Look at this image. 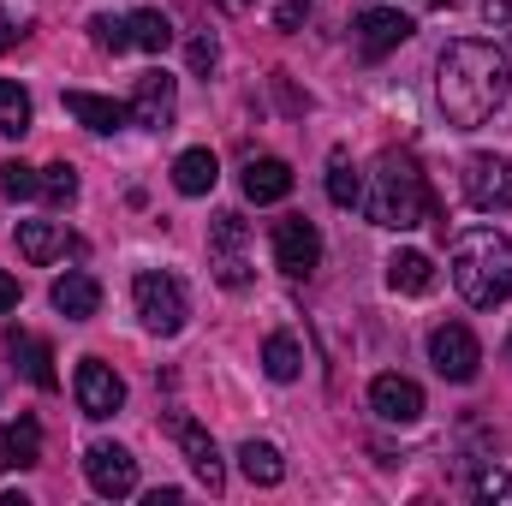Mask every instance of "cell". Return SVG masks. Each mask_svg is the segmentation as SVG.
<instances>
[{
  "label": "cell",
  "instance_id": "cell-32",
  "mask_svg": "<svg viewBox=\"0 0 512 506\" xmlns=\"http://www.w3.org/2000/svg\"><path fill=\"white\" fill-rule=\"evenodd\" d=\"M215 60H221V48H215L209 36H197V42H191V72H215Z\"/></svg>",
  "mask_w": 512,
  "mask_h": 506
},
{
  "label": "cell",
  "instance_id": "cell-12",
  "mask_svg": "<svg viewBox=\"0 0 512 506\" xmlns=\"http://www.w3.org/2000/svg\"><path fill=\"white\" fill-rule=\"evenodd\" d=\"M126 108H131V120H137L143 131H167L173 114H179V84H173L167 72H143Z\"/></svg>",
  "mask_w": 512,
  "mask_h": 506
},
{
  "label": "cell",
  "instance_id": "cell-30",
  "mask_svg": "<svg viewBox=\"0 0 512 506\" xmlns=\"http://www.w3.org/2000/svg\"><path fill=\"white\" fill-rule=\"evenodd\" d=\"M90 42H96V48H108V54H126V48H131L126 18H108V12H96V18H90Z\"/></svg>",
  "mask_w": 512,
  "mask_h": 506
},
{
  "label": "cell",
  "instance_id": "cell-23",
  "mask_svg": "<svg viewBox=\"0 0 512 506\" xmlns=\"http://www.w3.org/2000/svg\"><path fill=\"white\" fill-rule=\"evenodd\" d=\"M239 471L251 477L256 489H274V483L286 477V459H280V447H268V441H245V447H239Z\"/></svg>",
  "mask_w": 512,
  "mask_h": 506
},
{
  "label": "cell",
  "instance_id": "cell-24",
  "mask_svg": "<svg viewBox=\"0 0 512 506\" xmlns=\"http://www.w3.org/2000/svg\"><path fill=\"white\" fill-rule=\"evenodd\" d=\"M126 30H131V48H143V54H167V48H173V24H167V12H155V6L131 12Z\"/></svg>",
  "mask_w": 512,
  "mask_h": 506
},
{
  "label": "cell",
  "instance_id": "cell-29",
  "mask_svg": "<svg viewBox=\"0 0 512 506\" xmlns=\"http://www.w3.org/2000/svg\"><path fill=\"white\" fill-rule=\"evenodd\" d=\"M42 197H48L54 209L78 203V173H72V161H54V167H42Z\"/></svg>",
  "mask_w": 512,
  "mask_h": 506
},
{
  "label": "cell",
  "instance_id": "cell-25",
  "mask_svg": "<svg viewBox=\"0 0 512 506\" xmlns=\"http://www.w3.org/2000/svg\"><path fill=\"white\" fill-rule=\"evenodd\" d=\"M262 370L274 381H298L304 376V346H298L292 334H268V340H262Z\"/></svg>",
  "mask_w": 512,
  "mask_h": 506
},
{
  "label": "cell",
  "instance_id": "cell-33",
  "mask_svg": "<svg viewBox=\"0 0 512 506\" xmlns=\"http://www.w3.org/2000/svg\"><path fill=\"white\" fill-rule=\"evenodd\" d=\"M304 18H310V0H286L280 6V30H298Z\"/></svg>",
  "mask_w": 512,
  "mask_h": 506
},
{
  "label": "cell",
  "instance_id": "cell-34",
  "mask_svg": "<svg viewBox=\"0 0 512 506\" xmlns=\"http://www.w3.org/2000/svg\"><path fill=\"white\" fill-rule=\"evenodd\" d=\"M6 310H18V280L0 268V316H6Z\"/></svg>",
  "mask_w": 512,
  "mask_h": 506
},
{
  "label": "cell",
  "instance_id": "cell-27",
  "mask_svg": "<svg viewBox=\"0 0 512 506\" xmlns=\"http://www.w3.org/2000/svg\"><path fill=\"white\" fill-rule=\"evenodd\" d=\"M0 131H6V137H24V131H30V96H24V84H12V78H0Z\"/></svg>",
  "mask_w": 512,
  "mask_h": 506
},
{
  "label": "cell",
  "instance_id": "cell-39",
  "mask_svg": "<svg viewBox=\"0 0 512 506\" xmlns=\"http://www.w3.org/2000/svg\"><path fill=\"white\" fill-rule=\"evenodd\" d=\"M507 352H512V346H507Z\"/></svg>",
  "mask_w": 512,
  "mask_h": 506
},
{
  "label": "cell",
  "instance_id": "cell-11",
  "mask_svg": "<svg viewBox=\"0 0 512 506\" xmlns=\"http://www.w3.org/2000/svg\"><path fill=\"white\" fill-rule=\"evenodd\" d=\"M72 393H78V411H84V417H96V423H102V417H114V411L126 405V381L114 376L102 358H84V364H78Z\"/></svg>",
  "mask_w": 512,
  "mask_h": 506
},
{
  "label": "cell",
  "instance_id": "cell-3",
  "mask_svg": "<svg viewBox=\"0 0 512 506\" xmlns=\"http://www.w3.org/2000/svg\"><path fill=\"white\" fill-rule=\"evenodd\" d=\"M453 286L465 304L495 310L512 298V239L495 227H465L453 239Z\"/></svg>",
  "mask_w": 512,
  "mask_h": 506
},
{
  "label": "cell",
  "instance_id": "cell-14",
  "mask_svg": "<svg viewBox=\"0 0 512 506\" xmlns=\"http://www.w3.org/2000/svg\"><path fill=\"white\" fill-rule=\"evenodd\" d=\"M370 411L382 417V423H417L423 417V387L411 376H376L370 381Z\"/></svg>",
  "mask_w": 512,
  "mask_h": 506
},
{
  "label": "cell",
  "instance_id": "cell-15",
  "mask_svg": "<svg viewBox=\"0 0 512 506\" xmlns=\"http://www.w3.org/2000/svg\"><path fill=\"white\" fill-rule=\"evenodd\" d=\"M48 298H54V310H60L66 322H90V316L102 310V286H96V274H84V268L60 274V280L48 286Z\"/></svg>",
  "mask_w": 512,
  "mask_h": 506
},
{
  "label": "cell",
  "instance_id": "cell-20",
  "mask_svg": "<svg viewBox=\"0 0 512 506\" xmlns=\"http://www.w3.org/2000/svg\"><path fill=\"white\" fill-rule=\"evenodd\" d=\"M387 286H393V292H405V298H423V292L435 286V262H429L423 251L387 256Z\"/></svg>",
  "mask_w": 512,
  "mask_h": 506
},
{
  "label": "cell",
  "instance_id": "cell-17",
  "mask_svg": "<svg viewBox=\"0 0 512 506\" xmlns=\"http://www.w3.org/2000/svg\"><path fill=\"white\" fill-rule=\"evenodd\" d=\"M42 459V423L36 417H12V423H0V465L12 471H30Z\"/></svg>",
  "mask_w": 512,
  "mask_h": 506
},
{
  "label": "cell",
  "instance_id": "cell-26",
  "mask_svg": "<svg viewBox=\"0 0 512 506\" xmlns=\"http://www.w3.org/2000/svg\"><path fill=\"white\" fill-rule=\"evenodd\" d=\"M328 203H340V209L364 203V179H358V167H352L346 149H334V161H328Z\"/></svg>",
  "mask_w": 512,
  "mask_h": 506
},
{
  "label": "cell",
  "instance_id": "cell-36",
  "mask_svg": "<svg viewBox=\"0 0 512 506\" xmlns=\"http://www.w3.org/2000/svg\"><path fill=\"white\" fill-rule=\"evenodd\" d=\"M12 36H18V30H12V18H0V48H6Z\"/></svg>",
  "mask_w": 512,
  "mask_h": 506
},
{
  "label": "cell",
  "instance_id": "cell-31",
  "mask_svg": "<svg viewBox=\"0 0 512 506\" xmlns=\"http://www.w3.org/2000/svg\"><path fill=\"white\" fill-rule=\"evenodd\" d=\"M471 495L477 501H512V477L507 471H477L471 477Z\"/></svg>",
  "mask_w": 512,
  "mask_h": 506
},
{
  "label": "cell",
  "instance_id": "cell-8",
  "mask_svg": "<svg viewBox=\"0 0 512 506\" xmlns=\"http://www.w3.org/2000/svg\"><path fill=\"white\" fill-rule=\"evenodd\" d=\"M167 429H173V441H179L185 465L197 471V483H203L209 495H221V489H227V465H221V453H215L209 429H203L197 417H185V411H173V417H167Z\"/></svg>",
  "mask_w": 512,
  "mask_h": 506
},
{
  "label": "cell",
  "instance_id": "cell-13",
  "mask_svg": "<svg viewBox=\"0 0 512 506\" xmlns=\"http://www.w3.org/2000/svg\"><path fill=\"white\" fill-rule=\"evenodd\" d=\"M411 30H417V24H411L405 12L370 6V12H358V30H352V36H358V54H364V60H382V54H393Z\"/></svg>",
  "mask_w": 512,
  "mask_h": 506
},
{
  "label": "cell",
  "instance_id": "cell-1",
  "mask_svg": "<svg viewBox=\"0 0 512 506\" xmlns=\"http://www.w3.org/2000/svg\"><path fill=\"white\" fill-rule=\"evenodd\" d=\"M507 90H512L507 48L477 42V36L447 42V54H441V66H435V102H441V114H447L453 131L489 126L495 108L507 102Z\"/></svg>",
  "mask_w": 512,
  "mask_h": 506
},
{
  "label": "cell",
  "instance_id": "cell-37",
  "mask_svg": "<svg viewBox=\"0 0 512 506\" xmlns=\"http://www.w3.org/2000/svg\"><path fill=\"white\" fill-rule=\"evenodd\" d=\"M435 6H459V0H435Z\"/></svg>",
  "mask_w": 512,
  "mask_h": 506
},
{
  "label": "cell",
  "instance_id": "cell-10",
  "mask_svg": "<svg viewBox=\"0 0 512 506\" xmlns=\"http://www.w3.org/2000/svg\"><path fill=\"white\" fill-rule=\"evenodd\" d=\"M84 477H90V489H96L102 501L137 495V459H131L126 447H114V441H96V447L84 453Z\"/></svg>",
  "mask_w": 512,
  "mask_h": 506
},
{
  "label": "cell",
  "instance_id": "cell-9",
  "mask_svg": "<svg viewBox=\"0 0 512 506\" xmlns=\"http://www.w3.org/2000/svg\"><path fill=\"white\" fill-rule=\"evenodd\" d=\"M316 262H322V233H316V221H304V215L274 221V268H280V274L304 280V274H316Z\"/></svg>",
  "mask_w": 512,
  "mask_h": 506
},
{
  "label": "cell",
  "instance_id": "cell-2",
  "mask_svg": "<svg viewBox=\"0 0 512 506\" xmlns=\"http://www.w3.org/2000/svg\"><path fill=\"white\" fill-rule=\"evenodd\" d=\"M364 215H370L376 227H387V233H411V227H423V221L435 215L429 179H423V167H417L411 155L387 149L382 161H376L370 191H364Z\"/></svg>",
  "mask_w": 512,
  "mask_h": 506
},
{
  "label": "cell",
  "instance_id": "cell-18",
  "mask_svg": "<svg viewBox=\"0 0 512 506\" xmlns=\"http://www.w3.org/2000/svg\"><path fill=\"white\" fill-rule=\"evenodd\" d=\"M66 114L78 120V126H90V131H120L131 120V108L126 102H108V96H90V90H66Z\"/></svg>",
  "mask_w": 512,
  "mask_h": 506
},
{
  "label": "cell",
  "instance_id": "cell-7",
  "mask_svg": "<svg viewBox=\"0 0 512 506\" xmlns=\"http://www.w3.org/2000/svg\"><path fill=\"white\" fill-rule=\"evenodd\" d=\"M429 364H435L447 381H477V370H483V346H477V334H471L465 322H441V328L429 334Z\"/></svg>",
  "mask_w": 512,
  "mask_h": 506
},
{
  "label": "cell",
  "instance_id": "cell-22",
  "mask_svg": "<svg viewBox=\"0 0 512 506\" xmlns=\"http://www.w3.org/2000/svg\"><path fill=\"white\" fill-rule=\"evenodd\" d=\"M18 251H24V262H54L66 251V227L60 221H18Z\"/></svg>",
  "mask_w": 512,
  "mask_h": 506
},
{
  "label": "cell",
  "instance_id": "cell-38",
  "mask_svg": "<svg viewBox=\"0 0 512 506\" xmlns=\"http://www.w3.org/2000/svg\"><path fill=\"white\" fill-rule=\"evenodd\" d=\"M233 6H251V0H233Z\"/></svg>",
  "mask_w": 512,
  "mask_h": 506
},
{
  "label": "cell",
  "instance_id": "cell-35",
  "mask_svg": "<svg viewBox=\"0 0 512 506\" xmlns=\"http://www.w3.org/2000/svg\"><path fill=\"white\" fill-rule=\"evenodd\" d=\"M483 18L489 24H512V0H483Z\"/></svg>",
  "mask_w": 512,
  "mask_h": 506
},
{
  "label": "cell",
  "instance_id": "cell-16",
  "mask_svg": "<svg viewBox=\"0 0 512 506\" xmlns=\"http://www.w3.org/2000/svg\"><path fill=\"white\" fill-rule=\"evenodd\" d=\"M245 197H251V203H280V197H292V167H286L280 155H251V161H245Z\"/></svg>",
  "mask_w": 512,
  "mask_h": 506
},
{
  "label": "cell",
  "instance_id": "cell-21",
  "mask_svg": "<svg viewBox=\"0 0 512 506\" xmlns=\"http://www.w3.org/2000/svg\"><path fill=\"white\" fill-rule=\"evenodd\" d=\"M215 179H221V167H215L209 149H185V155L173 161V185H179V197H209Z\"/></svg>",
  "mask_w": 512,
  "mask_h": 506
},
{
  "label": "cell",
  "instance_id": "cell-19",
  "mask_svg": "<svg viewBox=\"0 0 512 506\" xmlns=\"http://www.w3.org/2000/svg\"><path fill=\"white\" fill-rule=\"evenodd\" d=\"M6 352L24 364V376L36 381L42 393H54L60 387V376H54V352H48V340H36V334H24V328H12L6 334Z\"/></svg>",
  "mask_w": 512,
  "mask_h": 506
},
{
  "label": "cell",
  "instance_id": "cell-5",
  "mask_svg": "<svg viewBox=\"0 0 512 506\" xmlns=\"http://www.w3.org/2000/svg\"><path fill=\"white\" fill-rule=\"evenodd\" d=\"M209 268H215V280L227 292H245L251 286V227H245V215L221 209L209 221Z\"/></svg>",
  "mask_w": 512,
  "mask_h": 506
},
{
  "label": "cell",
  "instance_id": "cell-6",
  "mask_svg": "<svg viewBox=\"0 0 512 506\" xmlns=\"http://www.w3.org/2000/svg\"><path fill=\"white\" fill-rule=\"evenodd\" d=\"M459 185H465V203L483 209V215L512 209V155H471Z\"/></svg>",
  "mask_w": 512,
  "mask_h": 506
},
{
  "label": "cell",
  "instance_id": "cell-28",
  "mask_svg": "<svg viewBox=\"0 0 512 506\" xmlns=\"http://www.w3.org/2000/svg\"><path fill=\"white\" fill-rule=\"evenodd\" d=\"M0 197H6V203H24V197H42V167H24V161H6V167H0Z\"/></svg>",
  "mask_w": 512,
  "mask_h": 506
},
{
  "label": "cell",
  "instance_id": "cell-4",
  "mask_svg": "<svg viewBox=\"0 0 512 506\" xmlns=\"http://www.w3.org/2000/svg\"><path fill=\"white\" fill-rule=\"evenodd\" d=\"M131 304H137L143 328H149V334H161V340H173V334L185 328V316H191L185 286H179L173 274H161V268H149V274H137V280H131Z\"/></svg>",
  "mask_w": 512,
  "mask_h": 506
}]
</instances>
